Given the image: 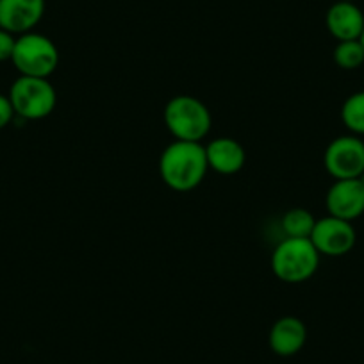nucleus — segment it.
<instances>
[{"label":"nucleus","instance_id":"f257e3e1","mask_svg":"<svg viewBox=\"0 0 364 364\" xmlns=\"http://www.w3.org/2000/svg\"><path fill=\"white\" fill-rule=\"evenodd\" d=\"M208 170L205 146L202 143L175 139L161 154V178L170 190L178 193H186L200 186Z\"/></svg>","mask_w":364,"mask_h":364},{"label":"nucleus","instance_id":"f03ea898","mask_svg":"<svg viewBox=\"0 0 364 364\" xmlns=\"http://www.w3.org/2000/svg\"><path fill=\"white\" fill-rule=\"evenodd\" d=\"M320 266V252L309 237H286L272 254V269L275 277L288 284L306 282Z\"/></svg>","mask_w":364,"mask_h":364},{"label":"nucleus","instance_id":"7ed1b4c3","mask_svg":"<svg viewBox=\"0 0 364 364\" xmlns=\"http://www.w3.org/2000/svg\"><path fill=\"white\" fill-rule=\"evenodd\" d=\"M164 125L178 141L200 143L211 131V111L191 95H177L164 107Z\"/></svg>","mask_w":364,"mask_h":364},{"label":"nucleus","instance_id":"20e7f679","mask_svg":"<svg viewBox=\"0 0 364 364\" xmlns=\"http://www.w3.org/2000/svg\"><path fill=\"white\" fill-rule=\"evenodd\" d=\"M11 61L20 75L48 79L59 65V50L50 38L31 31L16 38Z\"/></svg>","mask_w":364,"mask_h":364},{"label":"nucleus","instance_id":"39448f33","mask_svg":"<svg viewBox=\"0 0 364 364\" xmlns=\"http://www.w3.org/2000/svg\"><path fill=\"white\" fill-rule=\"evenodd\" d=\"M8 97L11 100L15 114L26 120L47 118L58 104L55 87L48 82V79H41V77L20 75L11 84Z\"/></svg>","mask_w":364,"mask_h":364},{"label":"nucleus","instance_id":"423d86ee","mask_svg":"<svg viewBox=\"0 0 364 364\" xmlns=\"http://www.w3.org/2000/svg\"><path fill=\"white\" fill-rule=\"evenodd\" d=\"M325 170L336 181L359 178L364 175V141L359 136L346 134L332 139L323 156Z\"/></svg>","mask_w":364,"mask_h":364},{"label":"nucleus","instance_id":"0eeeda50","mask_svg":"<svg viewBox=\"0 0 364 364\" xmlns=\"http://www.w3.org/2000/svg\"><path fill=\"white\" fill-rule=\"evenodd\" d=\"M355 237L357 234L352 222L328 215L325 218L316 220L309 240L313 241L320 255L341 257L352 250L355 245Z\"/></svg>","mask_w":364,"mask_h":364},{"label":"nucleus","instance_id":"6e6552de","mask_svg":"<svg viewBox=\"0 0 364 364\" xmlns=\"http://www.w3.org/2000/svg\"><path fill=\"white\" fill-rule=\"evenodd\" d=\"M325 204L331 216L353 222L364 215V181L360 177L336 181L325 197Z\"/></svg>","mask_w":364,"mask_h":364},{"label":"nucleus","instance_id":"1a4fd4ad","mask_svg":"<svg viewBox=\"0 0 364 364\" xmlns=\"http://www.w3.org/2000/svg\"><path fill=\"white\" fill-rule=\"evenodd\" d=\"M45 15V0H0V29L11 34L31 33Z\"/></svg>","mask_w":364,"mask_h":364},{"label":"nucleus","instance_id":"9d476101","mask_svg":"<svg viewBox=\"0 0 364 364\" xmlns=\"http://www.w3.org/2000/svg\"><path fill=\"white\" fill-rule=\"evenodd\" d=\"M325 26L338 41L359 40L364 31V13L355 2H334L325 15Z\"/></svg>","mask_w":364,"mask_h":364},{"label":"nucleus","instance_id":"9b49d317","mask_svg":"<svg viewBox=\"0 0 364 364\" xmlns=\"http://www.w3.org/2000/svg\"><path fill=\"white\" fill-rule=\"evenodd\" d=\"M307 339V328L302 320L296 316H284L279 318L275 323L272 325L269 331L268 343L269 348L277 355L289 357L299 353L304 348Z\"/></svg>","mask_w":364,"mask_h":364},{"label":"nucleus","instance_id":"f8f14e48","mask_svg":"<svg viewBox=\"0 0 364 364\" xmlns=\"http://www.w3.org/2000/svg\"><path fill=\"white\" fill-rule=\"evenodd\" d=\"M205 157L213 171L220 175H234L245 166L247 154L232 138H216L205 146Z\"/></svg>","mask_w":364,"mask_h":364},{"label":"nucleus","instance_id":"ddd939ff","mask_svg":"<svg viewBox=\"0 0 364 364\" xmlns=\"http://www.w3.org/2000/svg\"><path fill=\"white\" fill-rule=\"evenodd\" d=\"M341 120L353 136H364V91L352 93L343 102Z\"/></svg>","mask_w":364,"mask_h":364},{"label":"nucleus","instance_id":"4468645a","mask_svg":"<svg viewBox=\"0 0 364 364\" xmlns=\"http://www.w3.org/2000/svg\"><path fill=\"white\" fill-rule=\"evenodd\" d=\"M316 218L304 208H293L282 218L286 237H311Z\"/></svg>","mask_w":364,"mask_h":364},{"label":"nucleus","instance_id":"2eb2a0df","mask_svg":"<svg viewBox=\"0 0 364 364\" xmlns=\"http://www.w3.org/2000/svg\"><path fill=\"white\" fill-rule=\"evenodd\" d=\"M334 63L343 70H357L364 65V48L359 40L338 41L334 48Z\"/></svg>","mask_w":364,"mask_h":364},{"label":"nucleus","instance_id":"dca6fc26","mask_svg":"<svg viewBox=\"0 0 364 364\" xmlns=\"http://www.w3.org/2000/svg\"><path fill=\"white\" fill-rule=\"evenodd\" d=\"M16 38L15 34L0 29V61H11L13 50H15Z\"/></svg>","mask_w":364,"mask_h":364},{"label":"nucleus","instance_id":"f3484780","mask_svg":"<svg viewBox=\"0 0 364 364\" xmlns=\"http://www.w3.org/2000/svg\"><path fill=\"white\" fill-rule=\"evenodd\" d=\"M13 117H15V109H13L11 100H9L8 95L0 93V129L8 127L11 124Z\"/></svg>","mask_w":364,"mask_h":364},{"label":"nucleus","instance_id":"a211bd4d","mask_svg":"<svg viewBox=\"0 0 364 364\" xmlns=\"http://www.w3.org/2000/svg\"><path fill=\"white\" fill-rule=\"evenodd\" d=\"M359 41H360V45H363V48H364V31H363V34H360Z\"/></svg>","mask_w":364,"mask_h":364},{"label":"nucleus","instance_id":"6ab92c4d","mask_svg":"<svg viewBox=\"0 0 364 364\" xmlns=\"http://www.w3.org/2000/svg\"><path fill=\"white\" fill-rule=\"evenodd\" d=\"M336 2H355V0H336Z\"/></svg>","mask_w":364,"mask_h":364}]
</instances>
